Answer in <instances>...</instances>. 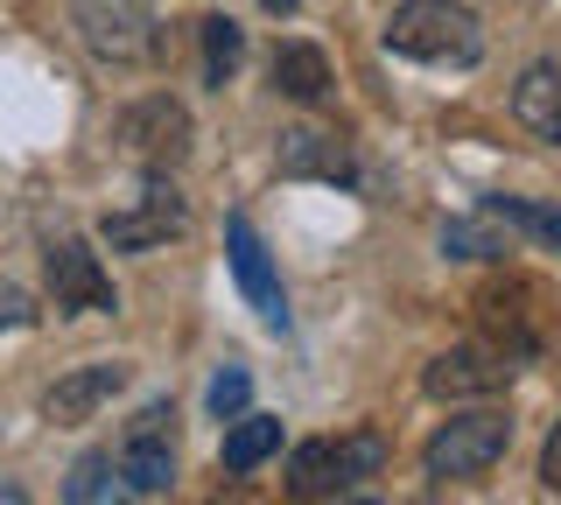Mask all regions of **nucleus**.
<instances>
[{
  "label": "nucleus",
  "mask_w": 561,
  "mask_h": 505,
  "mask_svg": "<svg viewBox=\"0 0 561 505\" xmlns=\"http://www.w3.org/2000/svg\"><path fill=\"white\" fill-rule=\"evenodd\" d=\"M478 330L484 344H499L505 358H540V352H561V309L548 282H534V274H491L478 288Z\"/></svg>",
  "instance_id": "nucleus-1"
},
{
  "label": "nucleus",
  "mask_w": 561,
  "mask_h": 505,
  "mask_svg": "<svg viewBox=\"0 0 561 505\" xmlns=\"http://www.w3.org/2000/svg\"><path fill=\"white\" fill-rule=\"evenodd\" d=\"M386 49L414 57V64H456V71H470L484 57V28L463 0H400L386 14Z\"/></svg>",
  "instance_id": "nucleus-2"
},
{
  "label": "nucleus",
  "mask_w": 561,
  "mask_h": 505,
  "mask_svg": "<svg viewBox=\"0 0 561 505\" xmlns=\"http://www.w3.org/2000/svg\"><path fill=\"white\" fill-rule=\"evenodd\" d=\"M379 463H386V443H379V435H316V443H302L288 457V498L295 505L337 498L358 478H373Z\"/></svg>",
  "instance_id": "nucleus-3"
},
{
  "label": "nucleus",
  "mask_w": 561,
  "mask_h": 505,
  "mask_svg": "<svg viewBox=\"0 0 561 505\" xmlns=\"http://www.w3.org/2000/svg\"><path fill=\"white\" fill-rule=\"evenodd\" d=\"M505 449H513V414L505 408L449 414V422L428 435V478H484Z\"/></svg>",
  "instance_id": "nucleus-4"
},
{
  "label": "nucleus",
  "mask_w": 561,
  "mask_h": 505,
  "mask_svg": "<svg viewBox=\"0 0 561 505\" xmlns=\"http://www.w3.org/2000/svg\"><path fill=\"white\" fill-rule=\"evenodd\" d=\"M70 22H78V43L99 64H148L162 49L148 0H70Z\"/></svg>",
  "instance_id": "nucleus-5"
},
{
  "label": "nucleus",
  "mask_w": 561,
  "mask_h": 505,
  "mask_svg": "<svg viewBox=\"0 0 561 505\" xmlns=\"http://www.w3.org/2000/svg\"><path fill=\"white\" fill-rule=\"evenodd\" d=\"M119 148H127L148 176H169V169L190 154V113H183V99H169V92L134 99V106L119 113Z\"/></svg>",
  "instance_id": "nucleus-6"
},
{
  "label": "nucleus",
  "mask_w": 561,
  "mask_h": 505,
  "mask_svg": "<svg viewBox=\"0 0 561 505\" xmlns=\"http://www.w3.org/2000/svg\"><path fill=\"white\" fill-rule=\"evenodd\" d=\"M99 232H105V246H119V253H148V246H162V239L190 232V204L175 197L169 176H148V190H140L134 211H105Z\"/></svg>",
  "instance_id": "nucleus-7"
},
{
  "label": "nucleus",
  "mask_w": 561,
  "mask_h": 505,
  "mask_svg": "<svg viewBox=\"0 0 561 505\" xmlns=\"http://www.w3.org/2000/svg\"><path fill=\"white\" fill-rule=\"evenodd\" d=\"M519 358H505L499 344H463V352H443L421 372V387H428L435 400H491L505 393V379H513Z\"/></svg>",
  "instance_id": "nucleus-8"
},
{
  "label": "nucleus",
  "mask_w": 561,
  "mask_h": 505,
  "mask_svg": "<svg viewBox=\"0 0 561 505\" xmlns=\"http://www.w3.org/2000/svg\"><path fill=\"white\" fill-rule=\"evenodd\" d=\"M119 463H127V478L140 492H169L175 484V414L154 400V408H140L127 435H119Z\"/></svg>",
  "instance_id": "nucleus-9"
},
{
  "label": "nucleus",
  "mask_w": 561,
  "mask_h": 505,
  "mask_svg": "<svg viewBox=\"0 0 561 505\" xmlns=\"http://www.w3.org/2000/svg\"><path fill=\"white\" fill-rule=\"evenodd\" d=\"M225 253H232L239 295L260 309V323H267V330H288V295H280V274H274L267 246H260V232L245 218H225Z\"/></svg>",
  "instance_id": "nucleus-10"
},
{
  "label": "nucleus",
  "mask_w": 561,
  "mask_h": 505,
  "mask_svg": "<svg viewBox=\"0 0 561 505\" xmlns=\"http://www.w3.org/2000/svg\"><path fill=\"white\" fill-rule=\"evenodd\" d=\"M43 267H49V295H57V309H92V317L119 309V295H113V282H105V267H99V253L84 246V239H57Z\"/></svg>",
  "instance_id": "nucleus-11"
},
{
  "label": "nucleus",
  "mask_w": 561,
  "mask_h": 505,
  "mask_svg": "<svg viewBox=\"0 0 561 505\" xmlns=\"http://www.w3.org/2000/svg\"><path fill=\"white\" fill-rule=\"evenodd\" d=\"M280 176H295V183H358V162H351L344 134L295 127V134H280Z\"/></svg>",
  "instance_id": "nucleus-12"
},
{
  "label": "nucleus",
  "mask_w": 561,
  "mask_h": 505,
  "mask_svg": "<svg viewBox=\"0 0 561 505\" xmlns=\"http://www.w3.org/2000/svg\"><path fill=\"white\" fill-rule=\"evenodd\" d=\"M119 387H127V365H119V358H113V365H78V372H64L57 387L43 393V414H49L57 428H78V422H92V414H99Z\"/></svg>",
  "instance_id": "nucleus-13"
},
{
  "label": "nucleus",
  "mask_w": 561,
  "mask_h": 505,
  "mask_svg": "<svg viewBox=\"0 0 561 505\" xmlns=\"http://www.w3.org/2000/svg\"><path fill=\"white\" fill-rule=\"evenodd\" d=\"M64 505H140V484L127 478L119 449H84L64 478Z\"/></svg>",
  "instance_id": "nucleus-14"
},
{
  "label": "nucleus",
  "mask_w": 561,
  "mask_h": 505,
  "mask_svg": "<svg viewBox=\"0 0 561 505\" xmlns=\"http://www.w3.org/2000/svg\"><path fill=\"white\" fill-rule=\"evenodd\" d=\"M513 119L540 141H561V57H540L526 64L519 84H513Z\"/></svg>",
  "instance_id": "nucleus-15"
},
{
  "label": "nucleus",
  "mask_w": 561,
  "mask_h": 505,
  "mask_svg": "<svg viewBox=\"0 0 561 505\" xmlns=\"http://www.w3.org/2000/svg\"><path fill=\"white\" fill-rule=\"evenodd\" d=\"M274 84L295 99V106H323L330 99V57L316 43H280L274 49Z\"/></svg>",
  "instance_id": "nucleus-16"
},
{
  "label": "nucleus",
  "mask_w": 561,
  "mask_h": 505,
  "mask_svg": "<svg viewBox=\"0 0 561 505\" xmlns=\"http://www.w3.org/2000/svg\"><path fill=\"white\" fill-rule=\"evenodd\" d=\"M197 36H204V78L210 84H232L239 64H245V28L232 22V14H204Z\"/></svg>",
  "instance_id": "nucleus-17"
},
{
  "label": "nucleus",
  "mask_w": 561,
  "mask_h": 505,
  "mask_svg": "<svg viewBox=\"0 0 561 505\" xmlns=\"http://www.w3.org/2000/svg\"><path fill=\"white\" fill-rule=\"evenodd\" d=\"M280 449V422L274 414H239L232 428H225V470H260Z\"/></svg>",
  "instance_id": "nucleus-18"
},
{
  "label": "nucleus",
  "mask_w": 561,
  "mask_h": 505,
  "mask_svg": "<svg viewBox=\"0 0 561 505\" xmlns=\"http://www.w3.org/2000/svg\"><path fill=\"white\" fill-rule=\"evenodd\" d=\"M484 211L499 225H519L526 239H540V246H561V211L554 204H534V197H484Z\"/></svg>",
  "instance_id": "nucleus-19"
},
{
  "label": "nucleus",
  "mask_w": 561,
  "mask_h": 505,
  "mask_svg": "<svg viewBox=\"0 0 561 505\" xmlns=\"http://www.w3.org/2000/svg\"><path fill=\"white\" fill-rule=\"evenodd\" d=\"M443 253H456V260H505L513 246L491 232V211H484V218H456V225H443Z\"/></svg>",
  "instance_id": "nucleus-20"
},
{
  "label": "nucleus",
  "mask_w": 561,
  "mask_h": 505,
  "mask_svg": "<svg viewBox=\"0 0 561 505\" xmlns=\"http://www.w3.org/2000/svg\"><path fill=\"white\" fill-rule=\"evenodd\" d=\"M245 393H253V379H245L239 365H225V372L210 379V414H218V422H239V414H245Z\"/></svg>",
  "instance_id": "nucleus-21"
},
{
  "label": "nucleus",
  "mask_w": 561,
  "mask_h": 505,
  "mask_svg": "<svg viewBox=\"0 0 561 505\" xmlns=\"http://www.w3.org/2000/svg\"><path fill=\"white\" fill-rule=\"evenodd\" d=\"M540 484H548V492H561V422L548 428V443H540Z\"/></svg>",
  "instance_id": "nucleus-22"
},
{
  "label": "nucleus",
  "mask_w": 561,
  "mask_h": 505,
  "mask_svg": "<svg viewBox=\"0 0 561 505\" xmlns=\"http://www.w3.org/2000/svg\"><path fill=\"white\" fill-rule=\"evenodd\" d=\"M260 8H267V14H295V0H260Z\"/></svg>",
  "instance_id": "nucleus-23"
},
{
  "label": "nucleus",
  "mask_w": 561,
  "mask_h": 505,
  "mask_svg": "<svg viewBox=\"0 0 561 505\" xmlns=\"http://www.w3.org/2000/svg\"><path fill=\"white\" fill-rule=\"evenodd\" d=\"M0 505H28V498H22V484H8V492H0Z\"/></svg>",
  "instance_id": "nucleus-24"
},
{
  "label": "nucleus",
  "mask_w": 561,
  "mask_h": 505,
  "mask_svg": "<svg viewBox=\"0 0 561 505\" xmlns=\"http://www.w3.org/2000/svg\"><path fill=\"white\" fill-rule=\"evenodd\" d=\"M351 505H379V498H351Z\"/></svg>",
  "instance_id": "nucleus-25"
}]
</instances>
